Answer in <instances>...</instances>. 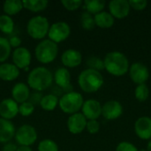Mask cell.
Wrapping results in <instances>:
<instances>
[{
	"instance_id": "1",
	"label": "cell",
	"mask_w": 151,
	"mask_h": 151,
	"mask_svg": "<svg viewBox=\"0 0 151 151\" xmlns=\"http://www.w3.org/2000/svg\"><path fill=\"white\" fill-rule=\"evenodd\" d=\"M27 85L36 92L48 89L53 82V74L45 66H37L32 69L27 75Z\"/></svg>"
},
{
	"instance_id": "2",
	"label": "cell",
	"mask_w": 151,
	"mask_h": 151,
	"mask_svg": "<svg viewBox=\"0 0 151 151\" xmlns=\"http://www.w3.org/2000/svg\"><path fill=\"white\" fill-rule=\"evenodd\" d=\"M104 69L114 76H122L129 71V61L120 51H111L104 58Z\"/></svg>"
},
{
	"instance_id": "3",
	"label": "cell",
	"mask_w": 151,
	"mask_h": 151,
	"mask_svg": "<svg viewBox=\"0 0 151 151\" xmlns=\"http://www.w3.org/2000/svg\"><path fill=\"white\" fill-rule=\"evenodd\" d=\"M78 84L83 92L95 93L104 85V77L100 72L87 68L79 74Z\"/></svg>"
},
{
	"instance_id": "4",
	"label": "cell",
	"mask_w": 151,
	"mask_h": 151,
	"mask_svg": "<svg viewBox=\"0 0 151 151\" xmlns=\"http://www.w3.org/2000/svg\"><path fill=\"white\" fill-rule=\"evenodd\" d=\"M58 54V46L50 39H43L37 43L35 49V55L38 62L50 64L53 62Z\"/></svg>"
},
{
	"instance_id": "5",
	"label": "cell",
	"mask_w": 151,
	"mask_h": 151,
	"mask_svg": "<svg viewBox=\"0 0 151 151\" xmlns=\"http://www.w3.org/2000/svg\"><path fill=\"white\" fill-rule=\"evenodd\" d=\"M49 19L42 15L32 17L27 24V32L28 35L35 40H43L48 36L50 29Z\"/></svg>"
},
{
	"instance_id": "6",
	"label": "cell",
	"mask_w": 151,
	"mask_h": 151,
	"mask_svg": "<svg viewBox=\"0 0 151 151\" xmlns=\"http://www.w3.org/2000/svg\"><path fill=\"white\" fill-rule=\"evenodd\" d=\"M83 104L84 99L82 95L76 91H71L61 96L58 101V107L64 113L72 115L79 112Z\"/></svg>"
},
{
	"instance_id": "7",
	"label": "cell",
	"mask_w": 151,
	"mask_h": 151,
	"mask_svg": "<svg viewBox=\"0 0 151 151\" xmlns=\"http://www.w3.org/2000/svg\"><path fill=\"white\" fill-rule=\"evenodd\" d=\"M38 138L35 128L28 124H24L16 129L14 139L19 146L30 147L33 145Z\"/></svg>"
},
{
	"instance_id": "8",
	"label": "cell",
	"mask_w": 151,
	"mask_h": 151,
	"mask_svg": "<svg viewBox=\"0 0 151 151\" xmlns=\"http://www.w3.org/2000/svg\"><path fill=\"white\" fill-rule=\"evenodd\" d=\"M71 35V27L65 21H57L50 25L48 39L55 43H60L65 41Z\"/></svg>"
},
{
	"instance_id": "9",
	"label": "cell",
	"mask_w": 151,
	"mask_h": 151,
	"mask_svg": "<svg viewBox=\"0 0 151 151\" xmlns=\"http://www.w3.org/2000/svg\"><path fill=\"white\" fill-rule=\"evenodd\" d=\"M129 75L137 85L145 83L150 78L149 68L142 62H134L129 67Z\"/></svg>"
},
{
	"instance_id": "10",
	"label": "cell",
	"mask_w": 151,
	"mask_h": 151,
	"mask_svg": "<svg viewBox=\"0 0 151 151\" xmlns=\"http://www.w3.org/2000/svg\"><path fill=\"white\" fill-rule=\"evenodd\" d=\"M12 62L19 70H24L29 67L32 61V55L29 50L26 47H19L14 49L12 54Z\"/></svg>"
},
{
	"instance_id": "11",
	"label": "cell",
	"mask_w": 151,
	"mask_h": 151,
	"mask_svg": "<svg viewBox=\"0 0 151 151\" xmlns=\"http://www.w3.org/2000/svg\"><path fill=\"white\" fill-rule=\"evenodd\" d=\"M53 81H55L57 87L61 88L65 93L73 91L71 84V73L67 68L59 67L57 69L53 75Z\"/></svg>"
},
{
	"instance_id": "12",
	"label": "cell",
	"mask_w": 151,
	"mask_h": 151,
	"mask_svg": "<svg viewBox=\"0 0 151 151\" xmlns=\"http://www.w3.org/2000/svg\"><path fill=\"white\" fill-rule=\"evenodd\" d=\"M81 113L87 120H96L100 116H102V104L95 99L84 101L81 108Z\"/></svg>"
},
{
	"instance_id": "13",
	"label": "cell",
	"mask_w": 151,
	"mask_h": 151,
	"mask_svg": "<svg viewBox=\"0 0 151 151\" xmlns=\"http://www.w3.org/2000/svg\"><path fill=\"white\" fill-rule=\"evenodd\" d=\"M123 113L122 104L116 100L106 102L102 106V116L107 120H114L119 119Z\"/></svg>"
},
{
	"instance_id": "14",
	"label": "cell",
	"mask_w": 151,
	"mask_h": 151,
	"mask_svg": "<svg viewBox=\"0 0 151 151\" xmlns=\"http://www.w3.org/2000/svg\"><path fill=\"white\" fill-rule=\"evenodd\" d=\"M19 114V104L12 97L4 98L0 102V118L12 120Z\"/></svg>"
},
{
	"instance_id": "15",
	"label": "cell",
	"mask_w": 151,
	"mask_h": 151,
	"mask_svg": "<svg viewBox=\"0 0 151 151\" xmlns=\"http://www.w3.org/2000/svg\"><path fill=\"white\" fill-rule=\"evenodd\" d=\"M87 122V119L81 112L72 114L67 119V129L73 134H79L86 129Z\"/></svg>"
},
{
	"instance_id": "16",
	"label": "cell",
	"mask_w": 151,
	"mask_h": 151,
	"mask_svg": "<svg viewBox=\"0 0 151 151\" xmlns=\"http://www.w3.org/2000/svg\"><path fill=\"white\" fill-rule=\"evenodd\" d=\"M108 8L114 19L126 18L129 14L131 9L127 0H111L109 3Z\"/></svg>"
},
{
	"instance_id": "17",
	"label": "cell",
	"mask_w": 151,
	"mask_h": 151,
	"mask_svg": "<svg viewBox=\"0 0 151 151\" xmlns=\"http://www.w3.org/2000/svg\"><path fill=\"white\" fill-rule=\"evenodd\" d=\"M134 132L142 140H151V118L143 116L134 123Z\"/></svg>"
},
{
	"instance_id": "18",
	"label": "cell",
	"mask_w": 151,
	"mask_h": 151,
	"mask_svg": "<svg viewBox=\"0 0 151 151\" xmlns=\"http://www.w3.org/2000/svg\"><path fill=\"white\" fill-rule=\"evenodd\" d=\"M61 62L65 68H74L82 62L81 53L74 49H68L61 55Z\"/></svg>"
},
{
	"instance_id": "19",
	"label": "cell",
	"mask_w": 151,
	"mask_h": 151,
	"mask_svg": "<svg viewBox=\"0 0 151 151\" xmlns=\"http://www.w3.org/2000/svg\"><path fill=\"white\" fill-rule=\"evenodd\" d=\"M16 128L11 120L0 118V144L11 142L15 136Z\"/></svg>"
},
{
	"instance_id": "20",
	"label": "cell",
	"mask_w": 151,
	"mask_h": 151,
	"mask_svg": "<svg viewBox=\"0 0 151 151\" xmlns=\"http://www.w3.org/2000/svg\"><path fill=\"white\" fill-rule=\"evenodd\" d=\"M12 98L19 104L28 101L30 97V88L24 82L16 83L12 88Z\"/></svg>"
},
{
	"instance_id": "21",
	"label": "cell",
	"mask_w": 151,
	"mask_h": 151,
	"mask_svg": "<svg viewBox=\"0 0 151 151\" xmlns=\"http://www.w3.org/2000/svg\"><path fill=\"white\" fill-rule=\"evenodd\" d=\"M19 69L12 63L0 64V80L4 81H13L19 76Z\"/></svg>"
},
{
	"instance_id": "22",
	"label": "cell",
	"mask_w": 151,
	"mask_h": 151,
	"mask_svg": "<svg viewBox=\"0 0 151 151\" xmlns=\"http://www.w3.org/2000/svg\"><path fill=\"white\" fill-rule=\"evenodd\" d=\"M94 19L96 26L101 27V28H110L113 26L115 19L113 16L105 11H103L96 15H94Z\"/></svg>"
},
{
	"instance_id": "23",
	"label": "cell",
	"mask_w": 151,
	"mask_h": 151,
	"mask_svg": "<svg viewBox=\"0 0 151 151\" xmlns=\"http://www.w3.org/2000/svg\"><path fill=\"white\" fill-rule=\"evenodd\" d=\"M22 9L23 4L20 0H6L3 4V11L4 14L10 17L18 14Z\"/></svg>"
},
{
	"instance_id": "24",
	"label": "cell",
	"mask_w": 151,
	"mask_h": 151,
	"mask_svg": "<svg viewBox=\"0 0 151 151\" xmlns=\"http://www.w3.org/2000/svg\"><path fill=\"white\" fill-rule=\"evenodd\" d=\"M58 96L53 94H47L45 96H42L39 105L45 111H52L57 108V106H58Z\"/></svg>"
},
{
	"instance_id": "25",
	"label": "cell",
	"mask_w": 151,
	"mask_h": 151,
	"mask_svg": "<svg viewBox=\"0 0 151 151\" xmlns=\"http://www.w3.org/2000/svg\"><path fill=\"white\" fill-rule=\"evenodd\" d=\"M23 8L32 12H40L44 11L49 4L46 0H25L22 1Z\"/></svg>"
},
{
	"instance_id": "26",
	"label": "cell",
	"mask_w": 151,
	"mask_h": 151,
	"mask_svg": "<svg viewBox=\"0 0 151 151\" xmlns=\"http://www.w3.org/2000/svg\"><path fill=\"white\" fill-rule=\"evenodd\" d=\"M105 4L106 3L104 0H85L83 2L84 9L86 12L94 15L103 12Z\"/></svg>"
},
{
	"instance_id": "27",
	"label": "cell",
	"mask_w": 151,
	"mask_h": 151,
	"mask_svg": "<svg viewBox=\"0 0 151 151\" xmlns=\"http://www.w3.org/2000/svg\"><path fill=\"white\" fill-rule=\"evenodd\" d=\"M15 23L12 17L2 14L0 15V31L5 35H11L14 30Z\"/></svg>"
},
{
	"instance_id": "28",
	"label": "cell",
	"mask_w": 151,
	"mask_h": 151,
	"mask_svg": "<svg viewBox=\"0 0 151 151\" xmlns=\"http://www.w3.org/2000/svg\"><path fill=\"white\" fill-rule=\"evenodd\" d=\"M12 53V47L5 37L0 36V64L5 63Z\"/></svg>"
},
{
	"instance_id": "29",
	"label": "cell",
	"mask_w": 151,
	"mask_h": 151,
	"mask_svg": "<svg viewBox=\"0 0 151 151\" xmlns=\"http://www.w3.org/2000/svg\"><path fill=\"white\" fill-rule=\"evenodd\" d=\"M81 27L83 29L92 30L96 26L94 16L86 11L83 12L81 13Z\"/></svg>"
},
{
	"instance_id": "30",
	"label": "cell",
	"mask_w": 151,
	"mask_h": 151,
	"mask_svg": "<svg viewBox=\"0 0 151 151\" xmlns=\"http://www.w3.org/2000/svg\"><path fill=\"white\" fill-rule=\"evenodd\" d=\"M86 64L88 67V69H92V70H96V71H102L104 69V60L102 58H100L97 56H90L87 61Z\"/></svg>"
},
{
	"instance_id": "31",
	"label": "cell",
	"mask_w": 151,
	"mask_h": 151,
	"mask_svg": "<svg viewBox=\"0 0 151 151\" xmlns=\"http://www.w3.org/2000/svg\"><path fill=\"white\" fill-rule=\"evenodd\" d=\"M38 151H59L58 145L57 142L51 139L42 140L37 146Z\"/></svg>"
},
{
	"instance_id": "32",
	"label": "cell",
	"mask_w": 151,
	"mask_h": 151,
	"mask_svg": "<svg viewBox=\"0 0 151 151\" xmlns=\"http://www.w3.org/2000/svg\"><path fill=\"white\" fill-rule=\"evenodd\" d=\"M134 96L138 101L145 102L150 96V89L148 86L145 83L137 85L134 90Z\"/></svg>"
},
{
	"instance_id": "33",
	"label": "cell",
	"mask_w": 151,
	"mask_h": 151,
	"mask_svg": "<svg viewBox=\"0 0 151 151\" xmlns=\"http://www.w3.org/2000/svg\"><path fill=\"white\" fill-rule=\"evenodd\" d=\"M35 109V106L29 101H27L19 104V114L22 117H29L34 113Z\"/></svg>"
},
{
	"instance_id": "34",
	"label": "cell",
	"mask_w": 151,
	"mask_h": 151,
	"mask_svg": "<svg viewBox=\"0 0 151 151\" xmlns=\"http://www.w3.org/2000/svg\"><path fill=\"white\" fill-rule=\"evenodd\" d=\"M61 4L65 9L72 12L78 10L83 4V2L81 0H62Z\"/></svg>"
},
{
	"instance_id": "35",
	"label": "cell",
	"mask_w": 151,
	"mask_h": 151,
	"mask_svg": "<svg viewBox=\"0 0 151 151\" xmlns=\"http://www.w3.org/2000/svg\"><path fill=\"white\" fill-rule=\"evenodd\" d=\"M86 129L90 134H96L100 130V124L97 120H88Z\"/></svg>"
},
{
	"instance_id": "36",
	"label": "cell",
	"mask_w": 151,
	"mask_h": 151,
	"mask_svg": "<svg viewBox=\"0 0 151 151\" xmlns=\"http://www.w3.org/2000/svg\"><path fill=\"white\" fill-rule=\"evenodd\" d=\"M128 2H129L130 7L136 11L144 10L148 5V2L146 0H129Z\"/></svg>"
},
{
	"instance_id": "37",
	"label": "cell",
	"mask_w": 151,
	"mask_h": 151,
	"mask_svg": "<svg viewBox=\"0 0 151 151\" xmlns=\"http://www.w3.org/2000/svg\"><path fill=\"white\" fill-rule=\"evenodd\" d=\"M116 151H138V149L128 142H121L118 144Z\"/></svg>"
},
{
	"instance_id": "38",
	"label": "cell",
	"mask_w": 151,
	"mask_h": 151,
	"mask_svg": "<svg viewBox=\"0 0 151 151\" xmlns=\"http://www.w3.org/2000/svg\"><path fill=\"white\" fill-rule=\"evenodd\" d=\"M8 41H9V43H10V45H11L12 48L17 49V48L20 47L21 39H20L18 35H12V36H11V37L8 39Z\"/></svg>"
},
{
	"instance_id": "39",
	"label": "cell",
	"mask_w": 151,
	"mask_h": 151,
	"mask_svg": "<svg viewBox=\"0 0 151 151\" xmlns=\"http://www.w3.org/2000/svg\"><path fill=\"white\" fill-rule=\"evenodd\" d=\"M42 98V96L39 93V92H35L34 94L30 95V97L28 99V101L30 103H32L35 106L36 104H40V102Z\"/></svg>"
},
{
	"instance_id": "40",
	"label": "cell",
	"mask_w": 151,
	"mask_h": 151,
	"mask_svg": "<svg viewBox=\"0 0 151 151\" xmlns=\"http://www.w3.org/2000/svg\"><path fill=\"white\" fill-rule=\"evenodd\" d=\"M17 149H18V146L16 144L12 143V142H8V143L4 144L2 151H16Z\"/></svg>"
},
{
	"instance_id": "41",
	"label": "cell",
	"mask_w": 151,
	"mask_h": 151,
	"mask_svg": "<svg viewBox=\"0 0 151 151\" xmlns=\"http://www.w3.org/2000/svg\"><path fill=\"white\" fill-rule=\"evenodd\" d=\"M16 151H33L30 147H26V146H19Z\"/></svg>"
},
{
	"instance_id": "42",
	"label": "cell",
	"mask_w": 151,
	"mask_h": 151,
	"mask_svg": "<svg viewBox=\"0 0 151 151\" xmlns=\"http://www.w3.org/2000/svg\"><path fill=\"white\" fill-rule=\"evenodd\" d=\"M147 151H151V140H150V142H148V145H147Z\"/></svg>"
},
{
	"instance_id": "43",
	"label": "cell",
	"mask_w": 151,
	"mask_h": 151,
	"mask_svg": "<svg viewBox=\"0 0 151 151\" xmlns=\"http://www.w3.org/2000/svg\"><path fill=\"white\" fill-rule=\"evenodd\" d=\"M138 151H147V150H144V149H142V150H140Z\"/></svg>"
}]
</instances>
